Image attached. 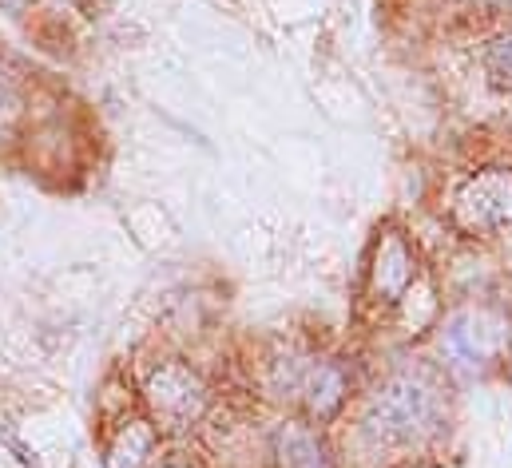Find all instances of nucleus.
Wrapping results in <instances>:
<instances>
[{
    "label": "nucleus",
    "instance_id": "nucleus-1",
    "mask_svg": "<svg viewBox=\"0 0 512 468\" xmlns=\"http://www.w3.org/2000/svg\"><path fill=\"white\" fill-rule=\"evenodd\" d=\"M441 421V389L429 373L421 369H405L393 373L370 401L366 413V429L378 445H413L421 437H429Z\"/></svg>",
    "mask_w": 512,
    "mask_h": 468
},
{
    "label": "nucleus",
    "instance_id": "nucleus-2",
    "mask_svg": "<svg viewBox=\"0 0 512 468\" xmlns=\"http://www.w3.org/2000/svg\"><path fill=\"white\" fill-rule=\"evenodd\" d=\"M505 322L497 314H485V310H465L449 322L445 338H441V350L449 357L453 369H465V373H477L485 369L497 353L505 350Z\"/></svg>",
    "mask_w": 512,
    "mask_h": 468
},
{
    "label": "nucleus",
    "instance_id": "nucleus-3",
    "mask_svg": "<svg viewBox=\"0 0 512 468\" xmlns=\"http://www.w3.org/2000/svg\"><path fill=\"white\" fill-rule=\"evenodd\" d=\"M147 401H151L155 417H159L167 429H187V425L203 413L207 389H203V381H199L187 365L171 361V365H163V369L151 373V381H147Z\"/></svg>",
    "mask_w": 512,
    "mask_h": 468
},
{
    "label": "nucleus",
    "instance_id": "nucleus-4",
    "mask_svg": "<svg viewBox=\"0 0 512 468\" xmlns=\"http://www.w3.org/2000/svg\"><path fill=\"white\" fill-rule=\"evenodd\" d=\"M461 219L469 227H512V171H485L461 191Z\"/></svg>",
    "mask_w": 512,
    "mask_h": 468
},
{
    "label": "nucleus",
    "instance_id": "nucleus-5",
    "mask_svg": "<svg viewBox=\"0 0 512 468\" xmlns=\"http://www.w3.org/2000/svg\"><path fill=\"white\" fill-rule=\"evenodd\" d=\"M294 393H298L302 405L322 421V417H330V413L342 405V397H346V377H342V369H334L330 361H314V365H306L302 377L294 381Z\"/></svg>",
    "mask_w": 512,
    "mask_h": 468
},
{
    "label": "nucleus",
    "instance_id": "nucleus-6",
    "mask_svg": "<svg viewBox=\"0 0 512 468\" xmlns=\"http://www.w3.org/2000/svg\"><path fill=\"white\" fill-rule=\"evenodd\" d=\"M274 457L278 468H334L330 449L306 425H282L274 433Z\"/></svg>",
    "mask_w": 512,
    "mask_h": 468
},
{
    "label": "nucleus",
    "instance_id": "nucleus-7",
    "mask_svg": "<svg viewBox=\"0 0 512 468\" xmlns=\"http://www.w3.org/2000/svg\"><path fill=\"white\" fill-rule=\"evenodd\" d=\"M413 282V258L405 250L401 238H385L378 250V266H374V286L385 302H397Z\"/></svg>",
    "mask_w": 512,
    "mask_h": 468
},
{
    "label": "nucleus",
    "instance_id": "nucleus-8",
    "mask_svg": "<svg viewBox=\"0 0 512 468\" xmlns=\"http://www.w3.org/2000/svg\"><path fill=\"white\" fill-rule=\"evenodd\" d=\"M151 449H155L151 425L135 421V425H128V429L116 437V445H112V453H108V468H143V461L151 457Z\"/></svg>",
    "mask_w": 512,
    "mask_h": 468
},
{
    "label": "nucleus",
    "instance_id": "nucleus-9",
    "mask_svg": "<svg viewBox=\"0 0 512 468\" xmlns=\"http://www.w3.org/2000/svg\"><path fill=\"white\" fill-rule=\"evenodd\" d=\"M485 72H489V80H493L497 88H509L512 92V32L501 36V40L485 52Z\"/></svg>",
    "mask_w": 512,
    "mask_h": 468
},
{
    "label": "nucleus",
    "instance_id": "nucleus-10",
    "mask_svg": "<svg viewBox=\"0 0 512 468\" xmlns=\"http://www.w3.org/2000/svg\"><path fill=\"white\" fill-rule=\"evenodd\" d=\"M0 108H12V92H8V84L0 80Z\"/></svg>",
    "mask_w": 512,
    "mask_h": 468
},
{
    "label": "nucleus",
    "instance_id": "nucleus-11",
    "mask_svg": "<svg viewBox=\"0 0 512 468\" xmlns=\"http://www.w3.org/2000/svg\"><path fill=\"white\" fill-rule=\"evenodd\" d=\"M24 4L28 0H0V8H8V12H24Z\"/></svg>",
    "mask_w": 512,
    "mask_h": 468
}]
</instances>
